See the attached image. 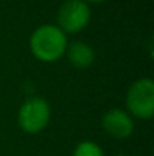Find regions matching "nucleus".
I'll use <instances>...</instances> for the list:
<instances>
[{"label": "nucleus", "mask_w": 154, "mask_h": 156, "mask_svg": "<svg viewBox=\"0 0 154 156\" xmlns=\"http://www.w3.org/2000/svg\"><path fill=\"white\" fill-rule=\"evenodd\" d=\"M125 103L132 115L150 120L154 115V82L148 77L136 80L127 91Z\"/></svg>", "instance_id": "2"}, {"label": "nucleus", "mask_w": 154, "mask_h": 156, "mask_svg": "<svg viewBox=\"0 0 154 156\" xmlns=\"http://www.w3.org/2000/svg\"><path fill=\"white\" fill-rule=\"evenodd\" d=\"M67 52H68L70 62L77 68H88L89 65H92L94 58H95L92 47L86 43H82V41L71 43L67 47Z\"/></svg>", "instance_id": "6"}, {"label": "nucleus", "mask_w": 154, "mask_h": 156, "mask_svg": "<svg viewBox=\"0 0 154 156\" xmlns=\"http://www.w3.org/2000/svg\"><path fill=\"white\" fill-rule=\"evenodd\" d=\"M116 156H125V155H116Z\"/></svg>", "instance_id": "9"}, {"label": "nucleus", "mask_w": 154, "mask_h": 156, "mask_svg": "<svg viewBox=\"0 0 154 156\" xmlns=\"http://www.w3.org/2000/svg\"><path fill=\"white\" fill-rule=\"evenodd\" d=\"M103 129L113 138L124 140L133 133L135 124L128 112L122 109H110L103 115L101 120Z\"/></svg>", "instance_id": "5"}, {"label": "nucleus", "mask_w": 154, "mask_h": 156, "mask_svg": "<svg viewBox=\"0 0 154 156\" xmlns=\"http://www.w3.org/2000/svg\"><path fill=\"white\" fill-rule=\"evenodd\" d=\"M68 40L67 34L54 24L39 26L30 37V50L44 62L57 61L67 52Z\"/></svg>", "instance_id": "1"}, {"label": "nucleus", "mask_w": 154, "mask_h": 156, "mask_svg": "<svg viewBox=\"0 0 154 156\" xmlns=\"http://www.w3.org/2000/svg\"><path fill=\"white\" fill-rule=\"evenodd\" d=\"M50 121V106L41 97L27 99L18 111V124L27 133H38Z\"/></svg>", "instance_id": "3"}, {"label": "nucleus", "mask_w": 154, "mask_h": 156, "mask_svg": "<svg viewBox=\"0 0 154 156\" xmlns=\"http://www.w3.org/2000/svg\"><path fill=\"white\" fill-rule=\"evenodd\" d=\"M91 21V9L85 0H68L57 12V27L65 34L83 30Z\"/></svg>", "instance_id": "4"}, {"label": "nucleus", "mask_w": 154, "mask_h": 156, "mask_svg": "<svg viewBox=\"0 0 154 156\" xmlns=\"http://www.w3.org/2000/svg\"><path fill=\"white\" fill-rule=\"evenodd\" d=\"M85 2H91V3H101V2H106V0H85Z\"/></svg>", "instance_id": "8"}, {"label": "nucleus", "mask_w": 154, "mask_h": 156, "mask_svg": "<svg viewBox=\"0 0 154 156\" xmlns=\"http://www.w3.org/2000/svg\"><path fill=\"white\" fill-rule=\"evenodd\" d=\"M73 156H103V150L100 149L98 144L92 141H83L77 144Z\"/></svg>", "instance_id": "7"}]
</instances>
